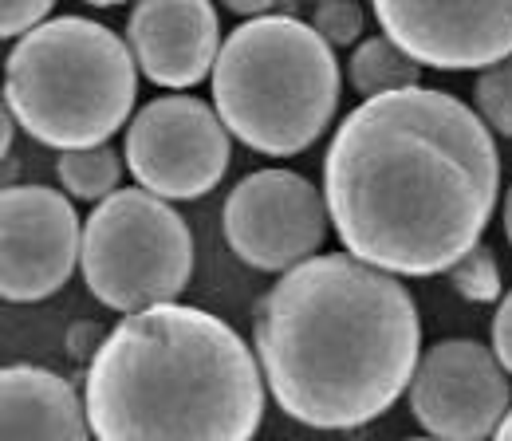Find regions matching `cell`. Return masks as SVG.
<instances>
[{"mask_svg":"<svg viewBox=\"0 0 512 441\" xmlns=\"http://www.w3.org/2000/svg\"><path fill=\"white\" fill-rule=\"evenodd\" d=\"M229 12H237V16H245V20H253V16H268L280 0H221Z\"/></svg>","mask_w":512,"mask_h":441,"instance_id":"obj_21","label":"cell"},{"mask_svg":"<svg viewBox=\"0 0 512 441\" xmlns=\"http://www.w3.org/2000/svg\"><path fill=\"white\" fill-rule=\"evenodd\" d=\"M0 434L4 441L24 438H91L87 402L75 394V386L44 367H4L0 371Z\"/></svg>","mask_w":512,"mask_h":441,"instance_id":"obj_13","label":"cell"},{"mask_svg":"<svg viewBox=\"0 0 512 441\" xmlns=\"http://www.w3.org/2000/svg\"><path fill=\"white\" fill-rule=\"evenodd\" d=\"M497 438H501V441H512V406H509V414L501 418V426H497Z\"/></svg>","mask_w":512,"mask_h":441,"instance_id":"obj_22","label":"cell"},{"mask_svg":"<svg viewBox=\"0 0 512 441\" xmlns=\"http://www.w3.org/2000/svg\"><path fill=\"white\" fill-rule=\"evenodd\" d=\"M253 347L276 406L312 430H359L410 390L422 315L394 272L351 252L308 256L264 292Z\"/></svg>","mask_w":512,"mask_h":441,"instance_id":"obj_2","label":"cell"},{"mask_svg":"<svg viewBox=\"0 0 512 441\" xmlns=\"http://www.w3.org/2000/svg\"><path fill=\"white\" fill-rule=\"evenodd\" d=\"M56 0H0V36L20 40L52 16Z\"/></svg>","mask_w":512,"mask_h":441,"instance_id":"obj_19","label":"cell"},{"mask_svg":"<svg viewBox=\"0 0 512 441\" xmlns=\"http://www.w3.org/2000/svg\"><path fill=\"white\" fill-rule=\"evenodd\" d=\"M213 107L233 138L268 158L320 142L339 111V60L296 16H253L229 32L213 63Z\"/></svg>","mask_w":512,"mask_h":441,"instance_id":"obj_4","label":"cell"},{"mask_svg":"<svg viewBox=\"0 0 512 441\" xmlns=\"http://www.w3.org/2000/svg\"><path fill=\"white\" fill-rule=\"evenodd\" d=\"M127 44L150 83L186 91L213 75L225 40L209 0H134Z\"/></svg>","mask_w":512,"mask_h":441,"instance_id":"obj_12","label":"cell"},{"mask_svg":"<svg viewBox=\"0 0 512 441\" xmlns=\"http://www.w3.org/2000/svg\"><path fill=\"white\" fill-rule=\"evenodd\" d=\"M83 402L103 441H245L264 422V378L221 315L170 300L127 312L95 343Z\"/></svg>","mask_w":512,"mask_h":441,"instance_id":"obj_3","label":"cell"},{"mask_svg":"<svg viewBox=\"0 0 512 441\" xmlns=\"http://www.w3.org/2000/svg\"><path fill=\"white\" fill-rule=\"evenodd\" d=\"M83 4H91V8H115V4H123V0H83Z\"/></svg>","mask_w":512,"mask_h":441,"instance_id":"obj_24","label":"cell"},{"mask_svg":"<svg viewBox=\"0 0 512 441\" xmlns=\"http://www.w3.org/2000/svg\"><path fill=\"white\" fill-rule=\"evenodd\" d=\"M347 79L363 99H375L386 91H406L422 83V63L402 52L390 36H367L355 44L347 60Z\"/></svg>","mask_w":512,"mask_h":441,"instance_id":"obj_14","label":"cell"},{"mask_svg":"<svg viewBox=\"0 0 512 441\" xmlns=\"http://www.w3.org/2000/svg\"><path fill=\"white\" fill-rule=\"evenodd\" d=\"M493 351L501 359V367L512 375V292L497 300V315H493Z\"/></svg>","mask_w":512,"mask_h":441,"instance_id":"obj_20","label":"cell"},{"mask_svg":"<svg viewBox=\"0 0 512 441\" xmlns=\"http://www.w3.org/2000/svg\"><path fill=\"white\" fill-rule=\"evenodd\" d=\"M79 272L87 292L111 312L170 304L190 288V225L150 189H115L83 221Z\"/></svg>","mask_w":512,"mask_h":441,"instance_id":"obj_6","label":"cell"},{"mask_svg":"<svg viewBox=\"0 0 512 441\" xmlns=\"http://www.w3.org/2000/svg\"><path fill=\"white\" fill-rule=\"evenodd\" d=\"M446 276H449V288L461 300H469V304H497L505 296L501 264H497L493 249H485V245H473L465 256H457L446 268Z\"/></svg>","mask_w":512,"mask_h":441,"instance_id":"obj_16","label":"cell"},{"mask_svg":"<svg viewBox=\"0 0 512 441\" xmlns=\"http://www.w3.org/2000/svg\"><path fill=\"white\" fill-rule=\"evenodd\" d=\"M386 36L434 71H485L512 56V0H371Z\"/></svg>","mask_w":512,"mask_h":441,"instance_id":"obj_11","label":"cell"},{"mask_svg":"<svg viewBox=\"0 0 512 441\" xmlns=\"http://www.w3.org/2000/svg\"><path fill=\"white\" fill-rule=\"evenodd\" d=\"M497 193L501 154L489 123L422 83L363 99L323 154L335 237L394 276H442L481 245Z\"/></svg>","mask_w":512,"mask_h":441,"instance_id":"obj_1","label":"cell"},{"mask_svg":"<svg viewBox=\"0 0 512 441\" xmlns=\"http://www.w3.org/2000/svg\"><path fill=\"white\" fill-rule=\"evenodd\" d=\"M473 99H477V115L489 123V130L512 138V56L477 75Z\"/></svg>","mask_w":512,"mask_h":441,"instance_id":"obj_17","label":"cell"},{"mask_svg":"<svg viewBox=\"0 0 512 441\" xmlns=\"http://www.w3.org/2000/svg\"><path fill=\"white\" fill-rule=\"evenodd\" d=\"M0 233V296L8 304H36L56 296L79 268L83 221L71 205V193L48 186H4Z\"/></svg>","mask_w":512,"mask_h":441,"instance_id":"obj_10","label":"cell"},{"mask_svg":"<svg viewBox=\"0 0 512 441\" xmlns=\"http://www.w3.org/2000/svg\"><path fill=\"white\" fill-rule=\"evenodd\" d=\"M225 241L256 272H288L327 241V201L296 170H253L229 189L221 209Z\"/></svg>","mask_w":512,"mask_h":441,"instance_id":"obj_8","label":"cell"},{"mask_svg":"<svg viewBox=\"0 0 512 441\" xmlns=\"http://www.w3.org/2000/svg\"><path fill=\"white\" fill-rule=\"evenodd\" d=\"M505 237H509V245H512V189H509V197H505Z\"/></svg>","mask_w":512,"mask_h":441,"instance_id":"obj_23","label":"cell"},{"mask_svg":"<svg viewBox=\"0 0 512 441\" xmlns=\"http://www.w3.org/2000/svg\"><path fill=\"white\" fill-rule=\"evenodd\" d=\"M316 4H323V0H316Z\"/></svg>","mask_w":512,"mask_h":441,"instance_id":"obj_25","label":"cell"},{"mask_svg":"<svg viewBox=\"0 0 512 441\" xmlns=\"http://www.w3.org/2000/svg\"><path fill=\"white\" fill-rule=\"evenodd\" d=\"M138 60L99 20L56 16L16 40L4 71V107L40 146H103L130 123Z\"/></svg>","mask_w":512,"mask_h":441,"instance_id":"obj_5","label":"cell"},{"mask_svg":"<svg viewBox=\"0 0 512 441\" xmlns=\"http://www.w3.org/2000/svg\"><path fill=\"white\" fill-rule=\"evenodd\" d=\"M312 28L320 32L331 48H355L363 40L367 16H363V8L355 0H323V4H316Z\"/></svg>","mask_w":512,"mask_h":441,"instance_id":"obj_18","label":"cell"},{"mask_svg":"<svg viewBox=\"0 0 512 441\" xmlns=\"http://www.w3.org/2000/svg\"><path fill=\"white\" fill-rule=\"evenodd\" d=\"M123 154H115L107 142L87 150H60L56 178L75 201H103L123 182Z\"/></svg>","mask_w":512,"mask_h":441,"instance_id":"obj_15","label":"cell"},{"mask_svg":"<svg viewBox=\"0 0 512 441\" xmlns=\"http://www.w3.org/2000/svg\"><path fill=\"white\" fill-rule=\"evenodd\" d=\"M509 406V371L493 347L477 339H442L422 351L410 378V414L426 434L481 441L497 434Z\"/></svg>","mask_w":512,"mask_h":441,"instance_id":"obj_9","label":"cell"},{"mask_svg":"<svg viewBox=\"0 0 512 441\" xmlns=\"http://www.w3.org/2000/svg\"><path fill=\"white\" fill-rule=\"evenodd\" d=\"M123 158L142 189L166 201H197L221 186L233 134L217 107L193 95H158L127 123Z\"/></svg>","mask_w":512,"mask_h":441,"instance_id":"obj_7","label":"cell"}]
</instances>
